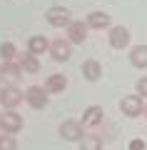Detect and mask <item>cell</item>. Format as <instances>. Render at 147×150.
Returning <instances> with one entry per match:
<instances>
[{
	"label": "cell",
	"instance_id": "cell-16",
	"mask_svg": "<svg viewBox=\"0 0 147 150\" xmlns=\"http://www.w3.org/2000/svg\"><path fill=\"white\" fill-rule=\"evenodd\" d=\"M18 63H20L23 73H27V75L40 73V58H37V55H32V53H27V50L20 55V58H18Z\"/></svg>",
	"mask_w": 147,
	"mask_h": 150
},
{
	"label": "cell",
	"instance_id": "cell-19",
	"mask_svg": "<svg viewBox=\"0 0 147 150\" xmlns=\"http://www.w3.org/2000/svg\"><path fill=\"white\" fill-rule=\"evenodd\" d=\"M15 58H20L15 43H3L0 45V60H15Z\"/></svg>",
	"mask_w": 147,
	"mask_h": 150
},
{
	"label": "cell",
	"instance_id": "cell-14",
	"mask_svg": "<svg viewBox=\"0 0 147 150\" xmlns=\"http://www.w3.org/2000/svg\"><path fill=\"white\" fill-rule=\"evenodd\" d=\"M0 78H10L13 83L23 78V68L18 60H3L0 63Z\"/></svg>",
	"mask_w": 147,
	"mask_h": 150
},
{
	"label": "cell",
	"instance_id": "cell-11",
	"mask_svg": "<svg viewBox=\"0 0 147 150\" xmlns=\"http://www.w3.org/2000/svg\"><path fill=\"white\" fill-rule=\"evenodd\" d=\"M85 23L90 25V30H110L112 28V18L107 13H102V10H92Z\"/></svg>",
	"mask_w": 147,
	"mask_h": 150
},
{
	"label": "cell",
	"instance_id": "cell-15",
	"mask_svg": "<svg viewBox=\"0 0 147 150\" xmlns=\"http://www.w3.org/2000/svg\"><path fill=\"white\" fill-rule=\"evenodd\" d=\"M50 43H53V40H47L45 35H32L30 40H27V53H32V55L40 58L42 53H50Z\"/></svg>",
	"mask_w": 147,
	"mask_h": 150
},
{
	"label": "cell",
	"instance_id": "cell-13",
	"mask_svg": "<svg viewBox=\"0 0 147 150\" xmlns=\"http://www.w3.org/2000/svg\"><path fill=\"white\" fill-rule=\"evenodd\" d=\"M80 123L85 125V128H97V125L102 123V108L100 105H90L82 110V118H80Z\"/></svg>",
	"mask_w": 147,
	"mask_h": 150
},
{
	"label": "cell",
	"instance_id": "cell-7",
	"mask_svg": "<svg viewBox=\"0 0 147 150\" xmlns=\"http://www.w3.org/2000/svg\"><path fill=\"white\" fill-rule=\"evenodd\" d=\"M50 58L55 63H68L72 58V43H70L68 38H55L53 43H50Z\"/></svg>",
	"mask_w": 147,
	"mask_h": 150
},
{
	"label": "cell",
	"instance_id": "cell-23",
	"mask_svg": "<svg viewBox=\"0 0 147 150\" xmlns=\"http://www.w3.org/2000/svg\"><path fill=\"white\" fill-rule=\"evenodd\" d=\"M145 118H147V103H145Z\"/></svg>",
	"mask_w": 147,
	"mask_h": 150
},
{
	"label": "cell",
	"instance_id": "cell-24",
	"mask_svg": "<svg viewBox=\"0 0 147 150\" xmlns=\"http://www.w3.org/2000/svg\"><path fill=\"white\" fill-rule=\"evenodd\" d=\"M0 88H3V85H0Z\"/></svg>",
	"mask_w": 147,
	"mask_h": 150
},
{
	"label": "cell",
	"instance_id": "cell-12",
	"mask_svg": "<svg viewBox=\"0 0 147 150\" xmlns=\"http://www.w3.org/2000/svg\"><path fill=\"white\" fill-rule=\"evenodd\" d=\"M45 90L50 93V95H60V93L68 90V78H65L63 73H53V75H47V80H45Z\"/></svg>",
	"mask_w": 147,
	"mask_h": 150
},
{
	"label": "cell",
	"instance_id": "cell-5",
	"mask_svg": "<svg viewBox=\"0 0 147 150\" xmlns=\"http://www.w3.org/2000/svg\"><path fill=\"white\" fill-rule=\"evenodd\" d=\"M85 135L87 133H85V125L80 120H63L60 123V138L68 143H80Z\"/></svg>",
	"mask_w": 147,
	"mask_h": 150
},
{
	"label": "cell",
	"instance_id": "cell-3",
	"mask_svg": "<svg viewBox=\"0 0 147 150\" xmlns=\"http://www.w3.org/2000/svg\"><path fill=\"white\" fill-rule=\"evenodd\" d=\"M120 110H122L125 118H140V115H145V100H142L137 93L125 95L120 100Z\"/></svg>",
	"mask_w": 147,
	"mask_h": 150
},
{
	"label": "cell",
	"instance_id": "cell-22",
	"mask_svg": "<svg viewBox=\"0 0 147 150\" xmlns=\"http://www.w3.org/2000/svg\"><path fill=\"white\" fill-rule=\"evenodd\" d=\"M127 150H145V140L142 138H132L130 145H127Z\"/></svg>",
	"mask_w": 147,
	"mask_h": 150
},
{
	"label": "cell",
	"instance_id": "cell-21",
	"mask_svg": "<svg viewBox=\"0 0 147 150\" xmlns=\"http://www.w3.org/2000/svg\"><path fill=\"white\" fill-rule=\"evenodd\" d=\"M135 93L142 98V100H147V75H145V78H140V80L135 83Z\"/></svg>",
	"mask_w": 147,
	"mask_h": 150
},
{
	"label": "cell",
	"instance_id": "cell-1",
	"mask_svg": "<svg viewBox=\"0 0 147 150\" xmlns=\"http://www.w3.org/2000/svg\"><path fill=\"white\" fill-rule=\"evenodd\" d=\"M25 103L32 110H45L50 103V93L45 90V85H30L25 88Z\"/></svg>",
	"mask_w": 147,
	"mask_h": 150
},
{
	"label": "cell",
	"instance_id": "cell-4",
	"mask_svg": "<svg viewBox=\"0 0 147 150\" xmlns=\"http://www.w3.org/2000/svg\"><path fill=\"white\" fill-rule=\"evenodd\" d=\"M45 20L50 23L53 28H68L70 23L75 20V18H72V13H70L68 8H63V5H53V8H47V10H45Z\"/></svg>",
	"mask_w": 147,
	"mask_h": 150
},
{
	"label": "cell",
	"instance_id": "cell-10",
	"mask_svg": "<svg viewBox=\"0 0 147 150\" xmlns=\"http://www.w3.org/2000/svg\"><path fill=\"white\" fill-rule=\"evenodd\" d=\"M80 73H82V78L87 83H97L102 78V65H100V60H95V58H90V60H85L82 65H80Z\"/></svg>",
	"mask_w": 147,
	"mask_h": 150
},
{
	"label": "cell",
	"instance_id": "cell-8",
	"mask_svg": "<svg viewBox=\"0 0 147 150\" xmlns=\"http://www.w3.org/2000/svg\"><path fill=\"white\" fill-rule=\"evenodd\" d=\"M87 33H90V25L85 20H72L65 28V38H68L72 45H82L85 40H87Z\"/></svg>",
	"mask_w": 147,
	"mask_h": 150
},
{
	"label": "cell",
	"instance_id": "cell-20",
	"mask_svg": "<svg viewBox=\"0 0 147 150\" xmlns=\"http://www.w3.org/2000/svg\"><path fill=\"white\" fill-rule=\"evenodd\" d=\"M0 150H18V140H15V135L0 133Z\"/></svg>",
	"mask_w": 147,
	"mask_h": 150
},
{
	"label": "cell",
	"instance_id": "cell-6",
	"mask_svg": "<svg viewBox=\"0 0 147 150\" xmlns=\"http://www.w3.org/2000/svg\"><path fill=\"white\" fill-rule=\"evenodd\" d=\"M23 130V115L15 110H5L0 112V133H8V135H18Z\"/></svg>",
	"mask_w": 147,
	"mask_h": 150
},
{
	"label": "cell",
	"instance_id": "cell-2",
	"mask_svg": "<svg viewBox=\"0 0 147 150\" xmlns=\"http://www.w3.org/2000/svg\"><path fill=\"white\" fill-rule=\"evenodd\" d=\"M23 100H25V90H20L18 85L0 88V108H5V110H15Z\"/></svg>",
	"mask_w": 147,
	"mask_h": 150
},
{
	"label": "cell",
	"instance_id": "cell-18",
	"mask_svg": "<svg viewBox=\"0 0 147 150\" xmlns=\"http://www.w3.org/2000/svg\"><path fill=\"white\" fill-rule=\"evenodd\" d=\"M80 150H102V138L100 135H85L80 140Z\"/></svg>",
	"mask_w": 147,
	"mask_h": 150
},
{
	"label": "cell",
	"instance_id": "cell-17",
	"mask_svg": "<svg viewBox=\"0 0 147 150\" xmlns=\"http://www.w3.org/2000/svg\"><path fill=\"white\" fill-rule=\"evenodd\" d=\"M130 63H132V68H137V70L147 68V45H135V48H130Z\"/></svg>",
	"mask_w": 147,
	"mask_h": 150
},
{
	"label": "cell",
	"instance_id": "cell-9",
	"mask_svg": "<svg viewBox=\"0 0 147 150\" xmlns=\"http://www.w3.org/2000/svg\"><path fill=\"white\" fill-rule=\"evenodd\" d=\"M107 40H110V45L115 50H125L130 45V30L125 25H112L107 30Z\"/></svg>",
	"mask_w": 147,
	"mask_h": 150
}]
</instances>
